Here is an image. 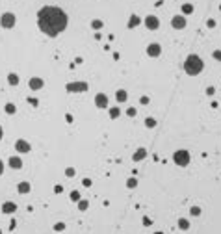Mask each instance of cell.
<instances>
[{
  "mask_svg": "<svg viewBox=\"0 0 221 234\" xmlns=\"http://www.w3.org/2000/svg\"><path fill=\"white\" fill-rule=\"evenodd\" d=\"M54 191H56V193H61V191H63V188H61V186H54Z\"/></svg>",
  "mask_w": 221,
  "mask_h": 234,
  "instance_id": "cell-33",
  "label": "cell"
},
{
  "mask_svg": "<svg viewBox=\"0 0 221 234\" xmlns=\"http://www.w3.org/2000/svg\"><path fill=\"white\" fill-rule=\"evenodd\" d=\"M171 26H173V28H177V30H182L184 26H186V19L184 17H173V20H171Z\"/></svg>",
  "mask_w": 221,
  "mask_h": 234,
  "instance_id": "cell-8",
  "label": "cell"
},
{
  "mask_svg": "<svg viewBox=\"0 0 221 234\" xmlns=\"http://www.w3.org/2000/svg\"><path fill=\"white\" fill-rule=\"evenodd\" d=\"M95 104H97V108H106L108 106V97H106V95H102V93H99L95 97Z\"/></svg>",
  "mask_w": 221,
  "mask_h": 234,
  "instance_id": "cell-9",
  "label": "cell"
},
{
  "mask_svg": "<svg viewBox=\"0 0 221 234\" xmlns=\"http://www.w3.org/2000/svg\"><path fill=\"white\" fill-rule=\"evenodd\" d=\"M140 23H141L140 17H137V15H132V17H130V20H128V28H136Z\"/></svg>",
  "mask_w": 221,
  "mask_h": 234,
  "instance_id": "cell-15",
  "label": "cell"
},
{
  "mask_svg": "<svg viewBox=\"0 0 221 234\" xmlns=\"http://www.w3.org/2000/svg\"><path fill=\"white\" fill-rule=\"evenodd\" d=\"M145 125L153 128V126H156V121H154V119H147V121H145Z\"/></svg>",
  "mask_w": 221,
  "mask_h": 234,
  "instance_id": "cell-27",
  "label": "cell"
},
{
  "mask_svg": "<svg viewBox=\"0 0 221 234\" xmlns=\"http://www.w3.org/2000/svg\"><path fill=\"white\" fill-rule=\"evenodd\" d=\"M15 210H17V204L11 203V201L4 203V206H2V212H4V214H11V212H15Z\"/></svg>",
  "mask_w": 221,
  "mask_h": 234,
  "instance_id": "cell-12",
  "label": "cell"
},
{
  "mask_svg": "<svg viewBox=\"0 0 221 234\" xmlns=\"http://www.w3.org/2000/svg\"><path fill=\"white\" fill-rule=\"evenodd\" d=\"M126 115H128V117H134V115H136V110H134V108H128V110H126Z\"/></svg>",
  "mask_w": 221,
  "mask_h": 234,
  "instance_id": "cell-30",
  "label": "cell"
},
{
  "mask_svg": "<svg viewBox=\"0 0 221 234\" xmlns=\"http://www.w3.org/2000/svg\"><path fill=\"white\" fill-rule=\"evenodd\" d=\"M145 156H147V150H145V149H140V150H137V153L134 154V162H140V160H143Z\"/></svg>",
  "mask_w": 221,
  "mask_h": 234,
  "instance_id": "cell-16",
  "label": "cell"
},
{
  "mask_svg": "<svg viewBox=\"0 0 221 234\" xmlns=\"http://www.w3.org/2000/svg\"><path fill=\"white\" fill-rule=\"evenodd\" d=\"M0 24H2V28H13L15 26V15L13 13H4L0 17Z\"/></svg>",
  "mask_w": 221,
  "mask_h": 234,
  "instance_id": "cell-5",
  "label": "cell"
},
{
  "mask_svg": "<svg viewBox=\"0 0 221 234\" xmlns=\"http://www.w3.org/2000/svg\"><path fill=\"white\" fill-rule=\"evenodd\" d=\"M119 115H121V110L117 108V106L110 110V117H112V119H117V117H119Z\"/></svg>",
  "mask_w": 221,
  "mask_h": 234,
  "instance_id": "cell-19",
  "label": "cell"
},
{
  "mask_svg": "<svg viewBox=\"0 0 221 234\" xmlns=\"http://www.w3.org/2000/svg\"><path fill=\"white\" fill-rule=\"evenodd\" d=\"M28 86H30V89H33V91H37V89H41V87H43V80H41V78H30Z\"/></svg>",
  "mask_w": 221,
  "mask_h": 234,
  "instance_id": "cell-11",
  "label": "cell"
},
{
  "mask_svg": "<svg viewBox=\"0 0 221 234\" xmlns=\"http://www.w3.org/2000/svg\"><path fill=\"white\" fill-rule=\"evenodd\" d=\"M160 52H162V47L158 45V43H153V45H149V47H147V54H149L150 58L160 56Z\"/></svg>",
  "mask_w": 221,
  "mask_h": 234,
  "instance_id": "cell-7",
  "label": "cell"
},
{
  "mask_svg": "<svg viewBox=\"0 0 221 234\" xmlns=\"http://www.w3.org/2000/svg\"><path fill=\"white\" fill-rule=\"evenodd\" d=\"M8 82H9L11 86H17L19 84V76H17V74H13V73H9L8 74Z\"/></svg>",
  "mask_w": 221,
  "mask_h": 234,
  "instance_id": "cell-18",
  "label": "cell"
},
{
  "mask_svg": "<svg viewBox=\"0 0 221 234\" xmlns=\"http://www.w3.org/2000/svg\"><path fill=\"white\" fill-rule=\"evenodd\" d=\"M2 171H4V164L0 162V175H2Z\"/></svg>",
  "mask_w": 221,
  "mask_h": 234,
  "instance_id": "cell-39",
  "label": "cell"
},
{
  "mask_svg": "<svg viewBox=\"0 0 221 234\" xmlns=\"http://www.w3.org/2000/svg\"><path fill=\"white\" fill-rule=\"evenodd\" d=\"M71 199H73V201H80V193H78V191H73V193H71Z\"/></svg>",
  "mask_w": 221,
  "mask_h": 234,
  "instance_id": "cell-28",
  "label": "cell"
},
{
  "mask_svg": "<svg viewBox=\"0 0 221 234\" xmlns=\"http://www.w3.org/2000/svg\"><path fill=\"white\" fill-rule=\"evenodd\" d=\"M150 223H153V221H150V219H149V217H143V225H147V227H149Z\"/></svg>",
  "mask_w": 221,
  "mask_h": 234,
  "instance_id": "cell-34",
  "label": "cell"
},
{
  "mask_svg": "<svg viewBox=\"0 0 221 234\" xmlns=\"http://www.w3.org/2000/svg\"><path fill=\"white\" fill-rule=\"evenodd\" d=\"M156 234H164V232H156Z\"/></svg>",
  "mask_w": 221,
  "mask_h": 234,
  "instance_id": "cell-41",
  "label": "cell"
},
{
  "mask_svg": "<svg viewBox=\"0 0 221 234\" xmlns=\"http://www.w3.org/2000/svg\"><path fill=\"white\" fill-rule=\"evenodd\" d=\"M191 216H199V214H201V208H199V206H191Z\"/></svg>",
  "mask_w": 221,
  "mask_h": 234,
  "instance_id": "cell-23",
  "label": "cell"
},
{
  "mask_svg": "<svg viewBox=\"0 0 221 234\" xmlns=\"http://www.w3.org/2000/svg\"><path fill=\"white\" fill-rule=\"evenodd\" d=\"M15 149L19 150V153H28V150H30V143L24 141V140H19L15 143Z\"/></svg>",
  "mask_w": 221,
  "mask_h": 234,
  "instance_id": "cell-10",
  "label": "cell"
},
{
  "mask_svg": "<svg viewBox=\"0 0 221 234\" xmlns=\"http://www.w3.org/2000/svg\"><path fill=\"white\" fill-rule=\"evenodd\" d=\"M87 84L86 82H71V84H67V91L69 93H82V91H87Z\"/></svg>",
  "mask_w": 221,
  "mask_h": 234,
  "instance_id": "cell-3",
  "label": "cell"
},
{
  "mask_svg": "<svg viewBox=\"0 0 221 234\" xmlns=\"http://www.w3.org/2000/svg\"><path fill=\"white\" fill-rule=\"evenodd\" d=\"M84 186H91V180H89V178H84Z\"/></svg>",
  "mask_w": 221,
  "mask_h": 234,
  "instance_id": "cell-38",
  "label": "cell"
},
{
  "mask_svg": "<svg viewBox=\"0 0 221 234\" xmlns=\"http://www.w3.org/2000/svg\"><path fill=\"white\" fill-rule=\"evenodd\" d=\"M184 69H186V73L191 74V76H195V74H199L203 71V61L199 56H195V54H191V56H188V60H186V63H184Z\"/></svg>",
  "mask_w": 221,
  "mask_h": 234,
  "instance_id": "cell-2",
  "label": "cell"
},
{
  "mask_svg": "<svg viewBox=\"0 0 221 234\" xmlns=\"http://www.w3.org/2000/svg\"><path fill=\"white\" fill-rule=\"evenodd\" d=\"M54 229H56V230H63L65 225H63V223H58V225H54Z\"/></svg>",
  "mask_w": 221,
  "mask_h": 234,
  "instance_id": "cell-32",
  "label": "cell"
},
{
  "mask_svg": "<svg viewBox=\"0 0 221 234\" xmlns=\"http://www.w3.org/2000/svg\"><path fill=\"white\" fill-rule=\"evenodd\" d=\"M0 140H2V126H0Z\"/></svg>",
  "mask_w": 221,
  "mask_h": 234,
  "instance_id": "cell-40",
  "label": "cell"
},
{
  "mask_svg": "<svg viewBox=\"0 0 221 234\" xmlns=\"http://www.w3.org/2000/svg\"><path fill=\"white\" fill-rule=\"evenodd\" d=\"M17 190H19V193H28L30 191V182H20L17 186Z\"/></svg>",
  "mask_w": 221,
  "mask_h": 234,
  "instance_id": "cell-14",
  "label": "cell"
},
{
  "mask_svg": "<svg viewBox=\"0 0 221 234\" xmlns=\"http://www.w3.org/2000/svg\"><path fill=\"white\" fill-rule=\"evenodd\" d=\"M0 234H2V230H0Z\"/></svg>",
  "mask_w": 221,
  "mask_h": 234,
  "instance_id": "cell-42",
  "label": "cell"
},
{
  "mask_svg": "<svg viewBox=\"0 0 221 234\" xmlns=\"http://www.w3.org/2000/svg\"><path fill=\"white\" fill-rule=\"evenodd\" d=\"M9 167H13V169H20V167H23V160H20V158L11 156V158H9Z\"/></svg>",
  "mask_w": 221,
  "mask_h": 234,
  "instance_id": "cell-13",
  "label": "cell"
},
{
  "mask_svg": "<svg viewBox=\"0 0 221 234\" xmlns=\"http://www.w3.org/2000/svg\"><path fill=\"white\" fill-rule=\"evenodd\" d=\"M91 26H93L95 30H100V28H102V23H100V20H93V23H91Z\"/></svg>",
  "mask_w": 221,
  "mask_h": 234,
  "instance_id": "cell-24",
  "label": "cell"
},
{
  "mask_svg": "<svg viewBox=\"0 0 221 234\" xmlns=\"http://www.w3.org/2000/svg\"><path fill=\"white\" fill-rule=\"evenodd\" d=\"M141 104H149V97H141Z\"/></svg>",
  "mask_w": 221,
  "mask_h": 234,
  "instance_id": "cell-37",
  "label": "cell"
},
{
  "mask_svg": "<svg viewBox=\"0 0 221 234\" xmlns=\"http://www.w3.org/2000/svg\"><path fill=\"white\" fill-rule=\"evenodd\" d=\"M178 227H180L182 230H186V229H188V227H190V223L186 221V219H178Z\"/></svg>",
  "mask_w": 221,
  "mask_h": 234,
  "instance_id": "cell-20",
  "label": "cell"
},
{
  "mask_svg": "<svg viewBox=\"0 0 221 234\" xmlns=\"http://www.w3.org/2000/svg\"><path fill=\"white\" fill-rule=\"evenodd\" d=\"M6 112H8V113H15V106H13V104H6Z\"/></svg>",
  "mask_w": 221,
  "mask_h": 234,
  "instance_id": "cell-26",
  "label": "cell"
},
{
  "mask_svg": "<svg viewBox=\"0 0 221 234\" xmlns=\"http://www.w3.org/2000/svg\"><path fill=\"white\" fill-rule=\"evenodd\" d=\"M28 102H30L32 106H37V99H28Z\"/></svg>",
  "mask_w": 221,
  "mask_h": 234,
  "instance_id": "cell-35",
  "label": "cell"
},
{
  "mask_svg": "<svg viewBox=\"0 0 221 234\" xmlns=\"http://www.w3.org/2000/svg\"><path fill=\"white\" fill-rule=\"evenodd\" d=\"M65 175H67L69 178H73V177H74V169H73V167H67V169H65Z\"/></svg>",
  "mask_w": 221,
  "mask_h": 234,
  "instance_id": "cell-25",
  "label": "cell"
},
{
  "mask_svg": "<svg viewBox=\"0 0 221 234\" xmlns=\"http://www.w3.org/2000/svg\"><path fill=\"white\" fill-rule=\"evenodd\" d=\"M214 58L217 61H221V50H214Z\"/></svg>",
  "mask_w": 221,
  "mask_h": 234,
  "instance_id": "cell-31",
  "label": "cell"
},
{
  "mask_svg": "<svg viewBox=\"0 0 221 234\" xmlns=\"http://www.w3.org/2000/svg\"><path fill=\"white\" fill-rule=\"evenodd\" d=\"M126 186H128V188H136V186H137V180H136V178H128V180H126Z\"/></svg>",
  "mask_w": 221,
  "mask_h": 234,
  "instance_id": "cell-22",
  "label": "cell"
},
{
  "mask_svg": "<svg viewBox=\"0 0 221 234\" xmlns=\"http://www.w3.org/2000/svg\"><path fill=\"white\" fill-rule=\"evenodd\" d=\"M175 164H177V166H188V162H190V154L188 153H186V150H177V153H175Z\"/></svg>",
  "mask_w": 221,
  "mask_h": 234,
  "instance_id": "cell-4",
  "label": "cell"
},
{
  "mask_svg": "<svg viewBox=\"0 0 221 234\" xmlns=\"http://www.w3.org/2000/svg\"><path fill=\"white\" fill-rule=\"evenodd\" d=\"M37 24L43 33L56 37L60 32L67 28V15L63 9L56 8V6H45L37 13Z\"/></svg>",
  "mask_w": 221,
  "mask_h": 234,
  "instance_id": "cell-1",
  "label": "cell"
},
{
  "mask_svg": "<svg viewBox=\"0 0 221 234\" xmlns=\"http://www.w3.org/2000/svg\"><path fill=\"white\" fill-rule=\"evenodd\" d=\"M193 11V6L191 4H184L182 6V13H191Z\"/></svg>",
  "mask_w": 221,
  "mask_h": 234,
  "instance_id": "cell-21",
  "label": "cell"
},
{
  "mask_svg": "<svg viewBox=\"0 0 221 234\" xmlns=\"http://www.w3.org/2000/svg\"><path fill=\"white\" fill-rule=\"evenodd\" d=\"M206 26H210V28H212V26H216V20H212V19H210L208 23H206Z\"/></svg>",
  "mask_w": 221,
  "mask_h": 234,
  "instance_id": "cell-36",
  "label": "cell"
},
{
  "mask_svg": "<svg viewBox=\"0 0 221 234\" xmlns=\"http://www.w3.org/2000/svg\"><path fill=\"white\" fill-rule=\"evenodd\" d=\"M145 26H147L149 30H156L158 26H160V20H158L154 15H149L147 19H145Z\"/></svg>",
  "mask_w": 221,
  "mask_h": 234,
  "instance_id": "cell-6",
  "label": "cell"
},
{
  "mask_svg": "<svg viewBox=\"0 0 221 234\" xmlns=\"http://www.w3.org/2000/svg\"><path fill=\"white\" fill-rule=\"evenodd\" d=\"M115 97H117V100H119V102H125L126 100V91H125V89H119V91L115 93Z\"/></svg>",
  "mask_w": 221,
  "mask_h": 234,
  "instance_id": "cell-17",
  "label": "cell"
},
{
  "mask_svg": "<svg viewBox=\"0 0 221 234\" xmlns=\"http://www.w3.org/2000/svg\"><path fill=\"white\" fill-rule=\"evenodd\" d=\"M87 204H89L87 201H80V204H78V208H80V210H86V208H87Z\"/></svg>",
  "mask_w": 221,
  "mask_h": 234,
  "instance_id": "cell-29",
  "label": "cell"
}]
</instances>
